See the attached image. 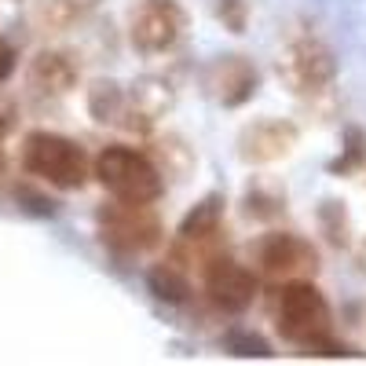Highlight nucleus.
Returning <instances> with one entry per match:
<instances>
[{
	"label": "nucleus",
	"mask_w": 366,
	"mask_h": 366,
	"mask_svg": "<svg viewBox=\"0 0 366 366\" xmlns=\"http://www.w3.org/2000/svg\"><path fill=\"white\" fill-rule=\"evenodd\" d=\"M274 322H279L286 341H293L308 355H330V359L355 355L348 345H341L330 333V304L312 279L279 282V293H274Z\"/></svg>",
	"instance_id": "f257e3e1"
},
{
	"label": "nucleus",
	"mask_w": 366,
	"mask_h": 366,
	"mask_svg": "<svg viewBox=\"0 0 366 366\" xmlns=\"http://www.w3.org/2000/svg\"><path fill=\"white\" fill-rule=\"evenodd\" d=\"M92 176L103 183V191H110L114 198H125V202H158L165 191L162 169L143 150L125 147V143L103 147L96 162H92Z\"/></svg>",
	"instance_id": "f03ea898"
},
{
	"label": "nucleus",
	"mask_w": 366,
	"mask_h": 366,
	"mask_svg": "<svg viewBox=\"0 0 366 366\" xmlns=\"http://www.w3.org/2000/svg\"><path fill=\"white\" fill-rule=\"evenodd\" d=\"M22 169L59 191H77L92 176L88 154L59 132H29L22 139Z\"/></svg>",
	"instance_id": "7ed1b4c3"
},
{
	"label": "nucleus",
	"mask_w": 366,
	"mask_h": 366,
	"mask_svg": "<svg viewBox=\"0 0 366 366\" xmlns=\"http://www.w3.org/2000/svg\"><path fill=\"white\" fill-rule=\"evenodd\" d=\"M96 227L103 246L117 257H139L162 246V217L154 212V202H125L114 198L96 212Z\"/></svg>",
	"instance_id": "20e7f679"
},
{
	"label": "nucleus",
	"mask_w": 366,
	"mask_h": 366,
	"mask_svg": "<svg viewBox=\"0 0 366 366\" xmlns=\"http://www.w3.org/2000/svg\"><path fill=\"white\" fill-rule=\"evenodd\" d=\"M154 84H132L121 88L114 81H99L88 92V110L96 121L125 132H147L158 121V114L169 107V96L162 92H150Z\"/></svg>",
	"instance_id": "39448f33"
},
{
	"label": "nucleus",
	"mask_w": 366,
	"mask_h": 366,
	"mask_svg": "<svg viewBox=\"0 0 366 366\" xmlns=\"http://www.w3.org/2000/svg\"><path fill=\"white\" fill-rule=\"evenodd\" d=\"M187 34V11L176 0H139L129 15V41L143 55L172 51Z\"/></svg>",
	"instance_id": "423d86ee"
},
{
	"label": "nucleus",
	"mask_w": 366,
	"mask_h": 366,
	"mask_svg": "<svg viewBox=\"0 0 366 366\" xmlns=\"http://www.w3.org/2000/svg\"><path fill=\"white\" fill-rule=\"evenodd\" d=\"M257 267L271 282L312 279L319 271V253L308 238H300L293 231H271L257 242Z\"/></svg>",
	"instance_id": "0eeeda50"
},
{
	"label": "nucleus",
	"mask_w": 366,
	"mask_h": 366,
	"mask_svg": "<svg viewBox=\"0 0 366 366\" xmlns=\"http://www.w3.org/2000/svg\"><path fill=\"white\" fill-rule=\"evenodd\" d=\"M279 74L297 96H315V92H326L333 77H337V59H333V51L322 41L300 37L279 59Z\"/></svg>",
	"instance_id": "6e6552de"
},
{
	"label": "nucleus",
	"mask_w": 366,
	"mask_h": 366,
	"mask_svg": "<svg viewBox=\"0 0 366 366\" xmlns=\"http://www.w3.org/2000/svg\"><path fill=\"white\" fill-rule=\"evenodd\" d=\"M205 293L220 312L242 315L257 300V274L246 264L217 253L205 260Z\"/></svg>",
	"instance_id": "1a4fd4ad"
},
{
	"label": "nucleus",
	"mask_w": 366,
	"mask_h": 366,
	"mask_svg": "<svg viewBox=\"0 0 366 366\" xmlns=\"http://www.w3.org/2000/svg\"><path fill=\"white\" fill-rule=\"evenodd\" d=\"M300 132L293 121H282V117H260L253 125H246L238 132V158L246 165H271L286 158L290 150L297 147Z\"/></svg>",
	"instance_id": "9d476101"
},
{
	"label": "nucleus",
	"mask_w": 366,
	"mask_h": 366,
	"mask_svg": "<svg viewBox=\"0 0 366 366\" xmlns=\"http://www.w3.org/2000/svg\"><path fill=\"white\" fill-rule=\"evenodd\" d=\"M205 88L220 107H242L257 96L260 74L246 55H220L205 70Z\"/></svg>",
	"instance_id": "9b49d317"
},
{
	"label": "nucleus",
	"mask_w": 366,
	"mask_h": 366,
	"mask_svg": "<svg viewBox=\"0 0 366 366\" xmlns=\"http://www.w3.org/2000/svg\"><path fill=\"white\" fill-rule=\"evenodd\" d=\"M220 227H224V198H220V194H209V198H202V202L187 212V217L179 220L176 249H191V253H198L202 260L217 257V253H209V246L217 242Z\"/></svg>",
	"instance_id": "f8f14e48"
},
{
	"label": "nucleus",
	"mask_w": 366,
	"mask_h": 366,
	"mask_svg": "<svg viewBox=\"0 0 366 366\" xmlns=\"http://www.w3.org/2000/svg\"><path fill=\"white\" fill-rule=\"evenodd\" d=\"M81 70L74 63V55L66 51H41L34 63H29V84L44 96H66V92L77 84Z\"/></svg>",
	"instance_id": "ddd939ff"
},
{
	"label": "nucleus",
	"mask_w": 366,
	"mask_h": 366,
	"mask_svg": "<svg viewBox=\"0 0 366 366\" xmlns=\"http://www.w3.org/2000/svg\"><path fill=\"white\" fill-rule=\"evenodd\" d=\"M147 286H150V293H154L158 300H165V304H183V300L191 297V279H187V271L179 267V260L158 264L154 271L147 274Z\"/></svg>",
	"instance_id": "4468645a"
},
{
	"label": "nucleus",
	"mask_w": 366,
	"mask_h": 366,
	"mask_svg": "<svg viewBox=\"0 0 366 366\" xmlns=\"http://www.w3.org/2000/svg\"><path fill=\"white\" fill-rule=\"evenodd\" d=\"M246 212L257 220H274L286 212V191L267 179H253L246 187Z\"/></svg>",
	"instance_id": "2eb2a0df"
},
{
	"label": "nucleus",
	"mask_w": 366,
	"mask_h": 366,
	"mask_svg": "<svg viewBox=\"0 0 366 366\" xmlns=\"http://www.w3.org/2000/svg\"><path fill=\"white\" fill-rule=\"evenodd\" d=\"M99 0H48V8H44V22L51 29H70L74 22H81L84 15L96 11Z\"/></svg>",
	"instance_id": "dca6fc26"
},
{
	"label": "nucleus",
	"mask_w": 366,
	"mask_h": 366,
	"mask_svg": "<svg viewBox=\"0 0 366 366\" xmlns=\"http://www.w3.org/2000/svg\"><path fill=\"white\" fill-rule=\"evenodd\" d=\"M319 224H322V234L333 246H348V212H345L341 202H322L319 205Z\"/></svg>",
	"instance_id": "f3484780"
},
{
	"label": "nucleus",
	"mask_w": 366,
	"mask_h": 366,
	"mask_svg": "<svg viewBox=\"0 0 366 366\" xmlns=\"http://www.w3.org/2000/svg\"><path fill=\"white\" fill-rule=\"evenodd\" d=\"M212 11H217V19L231 29V34H242V29H246V19H249L246 0H212Z\"/></svg>",
	"instance_id": "a211bd4d"
},
{
	"label": "nucleus",
	"mask_w": 366,
	"mask_h": 366,
	"mask_svg": "<svg viewBox=\"0 0 366 366\" xmlns=\"http://www.w3.org/2000/svg\"><path fill=\"white\" fill-rule=\"evenodd\" d=\"M362 162H366V139H362V132H355V129H352V132H348V147H345V154L330 165V172H341V176H345V172L359 169Z\"/></svg>",
	"instance_id": "6ab92c4d"
},
{
	"label": "nucleus",
	"mask_w": 366,
	"mask_h": 366,
	"mask_svg": "<svg viewBox=\"0 0 366 366\" xmlns=\"http://www.w3.org/2000/svg\"><path fill=\"white\" fill-rule=\"evenodd\" d=\"M224 345H227L234 355H260V359L271 355V348H267L264 337H257V333H242V330H238V333H227Z\"/></svg>",
	"instance_id": "aec40b11"
},
{
	"label": "nucleus",
	"mask_w": 366,
	"mask_h": 366,
	"mask_svg": "<svg viewBox=\"0 0 366 366\" xmlns=\"http://www.w3.org/2000/svg\"><path fill=\"white\" fill-rule=\"evenodd\" d=\"M11 74H15V48L0 37V84H4Z\"/></svg>",
	"instance_id": "412c9836"
},
{
	"label": "nucleus",
	"mask_w": 366,
	"mask_h": 366,
	"mask_svg": "<svg viewBox=\"0 0 366 366\" xmlns=\"http://www.w3.org/2000/svg\"><path fill=\"white\" fill-rule=\"evenodd\" d=\"M15 125V110L11 107H0V169H4V139Z\"/></svg>",
	"instance_id": "4be33fe9"
},
{
	"label": "nucleus",
	"mask_w": 366,
	"mask_h": 366,
	"mask_svg": "<svg viewBox=\"0 0 366 366\" xmlns=\"http://www.w3.org/2000/svg\"><path fill=\"white\" fill-rule=\"evenodd\" d=\"M355 267H359V271L366 274V238H362L359 246H355Z\"/></svg>",
	"instance_id": "5701e85b"
}]
</instances>
